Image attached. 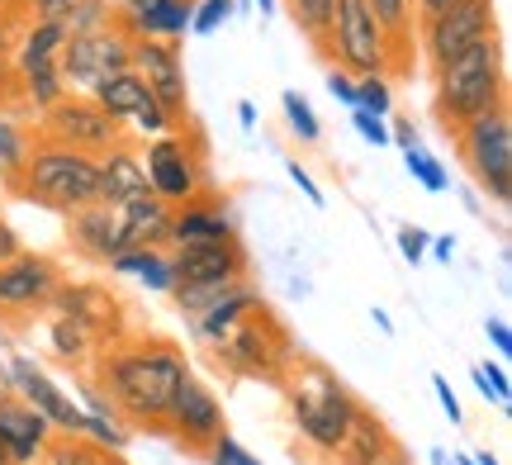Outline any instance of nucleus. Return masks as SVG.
I'll return each instance as SVG.
<instances>
[{
	"label": "nucleus",
	"mask_w": 512,
	"mask_h": 465,
	"mask_svg": "<svg viewBox=\"0 0 512 465\" xmlns=\"http://www.w3.org/2000/svg\"><path fill=\"white\" fill-rule=\"evenodd\" d=\"M185 375H190V361L162 337L114 347L100 356V390L114 404V413L128 418L133 428H162L166 409L176 399V385Z\"/></svg>",
	"instance_id": "nucleus-1"
},
{
	"label": "nucleus",
	"mask_w": 512,
	"mask_h": 465,
	"mask_svg": "<svg viewBox=\"0 0 512 465\" xmlns=\"http://www.w3.org/2000/svg\"><path fill=\"white\" fill-rule=\"evenodd\" d=\"M5 186L38 209L72 214V209H86L100 200V157L62 148V143H48V138H34L24 167Z\"/></svg>",
	"instance_id": "nucleus-2"
},
{
	"label": "nucleus",
	"mask_w": 512,
	"mask_h": 465,
	"mask_svg": "<svg viewBox=\"0 0 512 465\" xmlns=\"http://www.w3.org/2000/svg\"><path fill=\"white\" fill-rule=\"evenodd\" d=\"M437 81V119L446 133H456L460 124H470L479 114L508 105V72H503V43L484 38L475 48L456 53L451 62L432 67Z\"/></svg>",
	"instance_id": "nucleus-3"
},
{
	"label": "nucleus",
	"mask_w": 512,
	"mask_h": 465,
	"mask_svg": "<svg viewBox=\"0 0 512 465\" xmlns=\"http://www.w3.org/2000/svg\"><path fill=\"white\" fill-rule=\"evenodd\" d=\"M323 53L332 57V67H342L351 76H389L394 67H403L408 48L389 38V29L370 10V0H337Z\"/></svg>",
	"instance_id": "nucleus-4"
},
{
	"label": "nucleus",
	"mask_w": 512,
	"mask_h": 465,
	"mask_svg": "<svg viewBox=\"0 0 512 465\" xmlns=\"http://www.w3.org/2000/svg\"><path fill=\"white\" fill-rule=\"evenodd\" d=\"M290 413H294V428L304 432L313 447L337 456V447H342V437L351 432L361 404L351 399V390L332 371L304 366V371H294V380H290Z\"/></svg>",
	"instance_id": "nucleus-5"
},
{
	"label": "nucleus",
	"mask_w": 512,
	"mask_h": 465,
	"mask_svg": "<svg viewBox=\"0 0 512 465\" xmlns=\"http://www.w3.org/2000/svg\"><path fill=\"white\" fill-rule=\"evenodd\" d=\"M456 143H460V162L475 176V186L484 190L489 200L508 205L512 200V114H508V105H498V110L460 124Z\"/></svg>",
	"instance_id": "nucleus-6"
},
{
	"label": "nucleus",
	"mask_w": 512,
	"mask_h": 465,
	"mask_svg": "<svg viewBox=\"0 0 512 465\" xmlns=\"http://www.w3.org/2000/svg\"><path fill=\"white\" fill-rule=\"evenodd\" d=\"M143 171H147V190L166 200V205H185L204 195L209 186V171H204V148L200 138H185V133L166 129L157 133L143 152Z\"/></svg>",
	"instance_id": "nucleus-7"
},
{
	"label": "nucleus",
	"mask_w": 512,
	"mask_h": 465,
	"mask_svg": "<svg viewBox=\"0 0 512 465\" xmlns=\"http://www.w3.org/2000/svg\"><path fill=\"white\" fill-rule=\"evenodd\" d=\"M214 352H219V361L228 371L252 375V380H280V371L290 366V333H285L280 318L261 304L256 314H247L233 333L223 337Z\"/></svg>",
	"instance_id": "nucleus-8"
},
{
	"label": "nucleus",
	"mask_w": 512,
	"mask_h": 465,
	"mask_svg": "<svg viewBox=\"0 0 512 465\" xmlns=\"http://www.w3.org/2000/svg\"><path fill=\"white\" fill-rule=\"evenodd\" d=\"M38 138L48 143H62V148H76V152H91V157H105L110 148L124 143V124L110 119V114L95 105L91 95H62L53 100L48 110H38Z\"/></svg>",
	"instance_id": "nucleus-9"
},
{
	"label": "nucleus",
	"mask_w": 512,
	"mask_h": 465,
	"mask_svg": "<svg viewBox=\"0 0 512 465\" xmlns=\"http://www.w3.org/2000/svg\"><path fill=\"white\" fill-rule=\"evenodd\" d=\"M128 57H133V38L119 29V24H105V29H86V34H67L62 43V57H57V67H62V81H67V91H86L91 95L105 76L124 72Z\"/></svg>",
	"instance_id": "nucleus-10"
},
{
	"label": "nucleus",
	"mask_w": 512,
	"mask_h": 465,
	"mask_svg": "<svg viewBox=\"0 0 512 465\" xmlns=\"http://www.w3.org/2000/svg\"><path fill=\"white\" fill-rule=\"evenodd\" d=\"M418 29H422V53H427V62L441 67V62H451L456 53L475 48L484 38H498L494 0H456V5H446L437 15L418 19Z\"/></svg>",
	"instance_id": "nucleus-11"
},
{
	"label": "nucleus",
	"mask_w": 512,
	"mask_h": 465,
	"mask_svg": "<svg viewBox=\"0 0 512 465\" xmlns=\"http://www.w3.org/2000/svg\"><path fill=\"white\" fill-rule=\"evenodd\" d=\"M57 285H62V271H57L53 257L43 252H15L10 261H0V318H34V314H48L53 304Z\"/></svg>",
	"instance_id": "nucleus-12"
},
{
	"label": "nucleus",
	"mask_w": 512,
	"mask_h": 465,
	"mask_svg": "<svg viewBox=\"0 0 512 465\" xmlns=\"http://www.w3.org/2000/svg\"><path fill=\"white\" fill-rule=\"evenodd\" d=\"M91 100L105 114H110V119H119V124H133V129L143 133V138H157V133H166V129H181V124L166 114L162 100L147 91V81L133 72V67L105 76V81H100V86L91 91Z\"/></svg>",
	"instance_id": "nucleus-13"
},
{
	"label": "nucleus",
	"mask_w": 512,
	"mask_h": 465,
	"mask_svg": "<svg viewBox=\"0 0 512 465\" xmlns=\"http://www.w3.org/2000/svg\"><path fill=\"white\" fill-rule=\"evenodd\" d=\"M128 67L147 81V91L166 105V114L185 124L190 119V86H185V62H181V43L171 38H133V57Z\"/></svg>",
	"instance_id": "nucleus-14"
},
{
	"label": "nucleus",
	"mask_w": 512,
	"mask_h": 465,
	"mask_svg": "<svg viewBox=\"0 0 512 465\" xmlns=\"http://www.w3.org/2000/svg\"><path fill=\"white\" fill-rule=\"evenodd\" d=\"M162 428L171 432L176 442H185V447L204 451L223 432V404H219V394H214L200 380V375L190 371L181 385H176V399H171V409H166Z\"/></svg>",
	"instance_id": "nucleus-15"
},
{
	"label": "nucleus",
	"mask_w": 512,
	"mask_h": 465,
	"mask_svg": "<svg viewBox=\"0 0 512 465\" xmlns=\"http://www.w3.org/2000/svg\"><path fill=\"white\" fill-rule=\"evenodd\" d=\"M166 257H171L176 285H238V280H247V252L238 238L166 247Z\"/></svg>",
	"instance_id": "nucleus-16"
},
{
	"label": "nucleus",
	"mask_w": 512,
	"mask_h": 465,
	"mask_svg": "<svg viewBox=\"0 0 512 465\" xmlns=\"http://www.w3.org/2000/svg\"><path fill=\"white\" fill-rule=\"evenodd\" d=\"M5 366H10V380H15V399H24L29 409L43 413V418L53 423V432H81L86 428V409H81L72 394L43 371V366H38L34 356H10Z\"/></svg>",
	"instance_id": "nucleus-17"
},
{
	"label": "nucleus",
	"mask_w": 512,
	"mask_h": 465,
	"mask_svg": "<svg viewBox=\"0 0 512 465\" xmlns=\"http://www.w3.org/2000/svg\"><path fill=\"white\" fill-rule=\"evenodd\" d=\"M195 0H114V24L128 38H171L181 43L190 34Z\"/></svg>",
	"instance_id": "nucleus-18"
},
{
	"label": "nucleus",
	"mask_w": 512,
	"mask_h": 465,
	"mask_svg": "<svg viewBox=\"0 0 512 465\" xmlns=\"http://www.w3.org/2000/svg\"><path fill=\"white\" fill-rule=\"evenodd\" d=\"M67 242H72L81 257L110 261L114 252L128 247L124 209L105 205V200H95V205H86V209H72V214H67Z\"/></svg>",
	"instance_id": "nucleus-19"
},
{
	"label": "nucleus",
	"mask_w": 512,
	"mask_h": 465,
	"mask_svg": "<svg viewBox=\"0 0 512 465\" xmlns=\"http://www.w3.org/2000/svg\"><path fill=\"white\" fill-rule=\"evenodd\" d=\"M238 238V224L228 205H219L214 195H195L185 205H171V224H166V247H185V242H223Z\"/></svg>",
	"instance_id": "nucleus-20"
},
{
	"label": "nucleus",
	"mask_w": 512,
	"mask_h": 465,
	"mask_svg": "<svg viewBox=\"0 0 512 465\" xmlns=\"http://www.w3.org/2000/svg\"><path fill=\"white\" fill-rule=\"evenodd\" d=\"M53 442V423L24 399H5L0 404V447L15 465H38L43 447Z\"/></svg>",
	"instance_id": "nucleus-21"
},
{
	"label": "nucleus",
	"mask_w": 512,
	"mask_h": 465,
	"mask_svg": "<svg viewBox=\"0 0 512 465\" xmlns=\"http://www.w3.org/2000/svg\"><path fill=\"white\" fill-rule=\"evenodd\" d=\"M261 304H266V299H261V290H256V285H247V280H238V285H233V290H223V295L214 299L204 314L190 318V333L200 337L204 347H219L223 337L233 333L247 314H256Z\"/></svg>",
	"instance_id": "nucleus-22"
},
{
	"label": "nucleus",
	"mask_w": 512,
	"mask_h": 465,
	"mask_svg": "<svg viewBox=\"0 0 512 465\" xmlns=\"http://www.w3.org/2000/svg\"><path fill=\"white\" fill-rule=\"evenodd\" d=\"M138 195H147L143 152H133L128 143H119V148H110L100 157V200L124 209L128 200H138Z\"/></svg>",
	"instance_id": "nucleus-23"
},
{
	"label": "nucleus",
	"mask_w": 512,
	"mask_h": 465,
	"mask_svg": "<svg viewBox=\"0 0 512 465\" xmlns=\"http://www.w3.org/2000/svg\"><path fill=\"white\" fill-rule=\"evenodd\" d=\"M394 437H389V428H384L375 413H356V423H351V432L342 437V447H337V456L347 465H394Z\"/></svg>",
	"instance_id": "nucleus-24"
},
{
	"label": "nucleus",
	"mask_w": 512,
	"mask_h": 465,
	"mask_svg": "<svg viewBox=\"0 0 512 465\" xmlns=\"http://www.w3.org/2000/svg\"><path fill=\"white\" fill-rule=\"evenodd\" d=\"M48 309L81 318V323H86V328H91L100 342H105V333H110V323H114V295L95 290V285H67V280H62Z\"/></svg>",
	"instance_id": "nucleus-25"
},
{
	"label": "nucleus",
	"mask_w": 512,
	"mask_h": 465,
	"mask_svg": "<svg viewBox=\"0 0 512 465\" xmlns=\"http://www.w3.org/2000/svg\"><path fill=\"white\" fill-rule=\"evenodd\" d=\"M62 43H67V24L62 19H29V29L19 34V48H15V76L57 62Z\"/></svg>",
	"instance_id": "nucleus-26"
},
{
	"label": "nucleus",
	"mask_w": 512,
	"mask_h": 465,
	"mask_svg": "<svg viewBox=\"0 0 512 465\" xmlns=\"http://www.w3.org/2000/svg\"><path fill=\"white\" fill-rule=\"evenodd\" d=\"M110 271L114 276L143 280L147 290H157V295H171V285H176L166 247H124V252H114L110 257Z\"/></svg>",
	"instance_id": "nucleus-27"
},
{
	"label": "nucleus",
	"mask_w": 512,
	"mask_h": 465,
	"mask_svg": "<svg viewBox=\"0 0 512 465\" xmlns=\"http://www.w3.org/2000/svg\"><path fill=\"white\" fill-rule=\"evenodd\" d=\"M166 224H171V205H166V200H157L152 190L124 205L128 247H166Z\"/></svg>",
	"instance_id": "nucleus-28"
},
{
	"label": "nucleus",
	"mask_w": 512,
	"mask_h": 465,
	"mask_svg": "<svg viewBox=\"0 0 512 465\" xmlns=\"http://www.w3.org/2000/svg\"><path fill=\"white\" fill-rule=\"evenodd\" d=\"M38 465H114V451L95 447L81 432H53V442L43 447Z\"/></svg>",
	"instance_id": "nucleus-29"
},
{
	"label": "nucleus",
	"mask_w": 512,
	"mask_h": 465,
	"mask_svg": "<svg viewBox=\"0 0 512 465\" xmlns=\"http://www.w3.org/2000/svg\"><path fill=\"white\" fill-rule=\"evenodd\" d=\"M48 337H53V352L62 356V361H76V366H81V361L91 356V347L100 342V337H95L81 318L57 314V309H53V323H48Z\"/></svg>",
	"instance_id": "nucleus-30"
},
{
	"label": "nucleus",
	"mask_w": 512,
	"mask_h": 465,
	"mask_svg": "<svg viewBox=\"0 0 512 465\" xmlns=\"http://www.w3.org/2000/svg\"><path fill=\"white\" fill-rule=\"evenodd\" d=\"M29 148H34V138H29V129L19 124L15 114L0 105V176L10 181L19 167H24V157H29Z\"/></svg>",
	"instance_id": "nucleus-31"
},
{
	"label": "nucleus",
	"mask_w": 512,
	"mask_h": 465,
	"mask_svg": "<svg viewBox=\"0 0 512 465\" xmlns=\"http://www.w3.org/2000/svg\"><path fill=\"white\" fill-rule=\"evenodd\" d=\"M403 152V167H408V176L418 181L427 195H441V190H451V176H446V167H441V157H432V152L422 148V143H413V148H399Z\"/></svg>",
	"instance_id": "nucleus-32"
},
{
	"label": "nucleus",
	"mask_w": 512,
	"mask_h": 465,
	"mask_svg": "<svg viewBox=\"0 0 512 465\" xmlns=\"http://www.w3.org/2000/svg\"><path fill=\"white\" fill-rule=\"evenodd\" d=\"M290 5V19L299 24V34L313 38V48H323L328 38V19H332V5L337 0H285Z\"/></svg>",
	"instance_id": "nucleus-33"
},
{
	"label": "nucleus",
	"mask_w": 512,
	"mask_h": 465,
	"mask_svg": "<svg viewBox=\"0 0 512 465\" xmlns=\"http://www.w3.org/2000/svg\"><path fill=\"white\" fill-rule=\"evenodd\" d=\"M280 110H285V124H290V133L299 138V143H318V138H323L318 114H313V105L299 91H285V95H280Z\"/></svg>",
	"instance_id": "nucleus-34"
},
{
	"label": "nucleus",
	"mask_w": 512,
	"mask_h": 465,
	"mask_svg": "<svg viewBox=\"0 0 512 465\" xmlns=\"http://www.w3.org/2000/svg\"><path fill=\"white\" fill-rule=\"evenodd\" d=\"M370 10H375V19L389 29V38H394L399 48H408V34H413V0H370Z\"/></svg>",
	"instance_id": "nucleus-35"
},
{
	"label": "nucleus",
	"mask_w": 512,
	"mask_h": 465,
	"mask_svg": "<svg viewBox=\"0 0 512 465\" xmlns=\"http://www.w3.org/2000/svg\"><path fill=\"white\" fill-rule=\"evenodd\" d=\"M356 110L380 114V119L394 114V86H389V76H361L356 81Z\"/></svg>",
	"instance_id": "nucleus-36"
},
{
	"label": "nucleus",
	"mask_w": 512,
	"mask_h": 465,
	"mask_svg": "<svg viewBox=\"0 0 512 465\" xmlns=\"http://www.w3.org/2000/svg\"><path fill=\"white\" fill-rule=\"evenodd\" d=\"M67 34H86V29H105L114 24V5L110 0H76L72 10H67Z\"/></svg>",
	"instance_id": "nucleus-37"
},
{
	"label": "nucleus",
	"mask_w": 512,
	"mask_h": 465,
	"mask_svg": "<svg viewBox=\"0 0 512 465\" xmlns=\"http://www.w3.org/2000/svg\"><path fill=\"white\" fill-rule=\"evenodd\" d=\"M475 385L489 404L512 409V380H508V371H503V361H484V366H475Z\"/></svg>",
	"instance_id": "nucleus-38"
},
{
	"label": "nucleus",
	"mask_w": 512,
	"mask_h": 465,
	"mask_svg": "<svg viewBox=\"0 0 512 465\" xmlns=\"http://www.w3.org/2000/svg\"><path fill=\"white\" fill-rule=\"evenodd\" d=\"M238 15V5L233 0H195V15H190V34H200V38H209V34H219L228 19Z\"/></svg>",
	"instance_id": "nucleus-39"
},
{
	"label": "nucleus",
	"mask_w": 512,
	"mask_h": 465,
	"mask_svg": "<svg viewBox=\"0 0 512 465\" xmlns=\"http://www.w3.org/2000/svg\"><path fill=\"white\" fill-rule=\"evenodd\" d=\"M204 451H209V461H214V465H261V461L252 456V451L242 447L238 437H228V428H223L219 437H214V442H209Z\"/></svg>",
	"instance_id": "nucleus-40"
},
{
	"label": "nucleus",
	"mask_w": 512,
	"mask_h": 465,
	"mask_svg": "<svg viewBox=\"0 0 512 465\" xmlns=\"http://www.w3.org/2000/svg\"><path fill=\"white\" fill-rule=\"evenodd\" d=\"M351 129L366 138L370 148H389V124H384L380 114H366V110H351Z\"/></svg>",
	"instance_id": "nucleus-41"
},
{
	"label": "nucleus",
	"mask_w": 512,
	"mask_h": 465,
	"mask_svg": "<svg viewBox=\"0 0 512 465\" xmlns=\"http://www.w3.org/2000/svg\"><path fill=\"white\" fill-rule=\"evenodd\" d=\"M285 171H290V181L299 186V195H304V200H309L313 209H323V205H328V195H323V186H318V181H313V176H309L304 167H299V162H285Z\"/></svg>",
	"instance_id": "nucleus-42"
},
{
	"label": "nucleus",
	"mask_w": 512,
	"mask_h": 465,
	"mask_svg": "<svg viewBox=\"0 0 512 465\" xmlns=\"http://www.w3.org/2000/svg\"><path fill=\"white\" fill-rule=\"evenodd\" d=\"M323 81H328V95H332V100H342L347 110H356V76L342 72V67H332Z\"/></svg>",
	"instance_id": "nucleus-43"
},
{
	"label": "nucleus",
	"mask_w": 512,
	"mask_h": 465,
	"mask_svg": "<svg viewBox=\"0 0 512 465\" xmlns=\"http://www.w3.org/2000/svg\"><path fill=\"white\" fill-rule=\"evenodd\" d=\"M399 252H403V261L408 266H418V261H427V233L422 228H399Z\"/></svg>",
	"instance_id": "nucleus-44"
},
{
	"label": "nucleus",
	"mask_w": 512,
	"mask_h": 465,
	"mask_svg": "<svg viewBox=\"0 0 512 465\" xmlns=\"http://www.w3.org/2000/svg\"><path fill=\"white\" fill-rule=\"evenodd\" d=\"M432 390H437L446 418H451V423H465V409H460V399H456V390H451V380H446V375H432Z\"/></svg>",
	"instance_id": "nucleus-45"
},
{
	"label": "nucleus",
	"mask_w": 512,
	"mask_h": 465,
	"mask_svg": "<svg viewBox=\"0 0 512 465\" xmlns=\"http://www.w3.org/2000/svg\"><path fill=\"white\" fill-rule=\"evenodd\" d=\"M76 0H24V10L34 19H67V10H72Z\"/></svg>",
	"instance_id": "nucleus-46"
},
{
	"label": "nucleus",
	"mask_w": 512,
	"mask_h": 465,
	"mask_svg": "<svg viewBox=\"0 0 512 465\" xmlns=\"http://www.w3.org/2000/svg\"><path fill=\"white\" fill-rule=\"evenodd\" d=\"M484 333H489V342L498 347V356H512V328H508V318H489V323H484Z\"/></svg>",
	"instance_id": "nucleus-47"
},
{
	"label": "nucleus",
	"mask_w": 512,
	"mask_h": 465,
	"mask_svg": "<svg viewBox=\"0 0 512 465\" xmlns=\"http://www.w3.org/2000/svg\"><path fill=\"white\" fill-rule=\"evenodd\" d=\"M389 143H394V148H413V143H418V129H413L408 119H394V124H389Z\"/></svg>",
	"instance_id": "nucleus-48"
},
{
	"label": "nucleus",
	"mask_w": 512,
	"mask_h": 465,
	"mask_svg": "<svg viewBox=\"0 0 512 465\" xmlns=\"http://www.w3.org/2000/svg\"><path fill=\"white\" fill-rule=\"evenodd\" d=\"M15 252H24V242H19V233L5 219H0V261H10Z\"/></svg>",
	"instance_id": "nucleus-49"
},
{
	"label": "nucleus",
	"mask_w": 512,
	"mask_h": 465,
	"mask_svg": "<svg viewBox=\"0 0 512 465\" xmlns=\"http://www.w3.org/2000/svg\"><path fill=\"white\" fill-rule=\"evenodd\" d=\"M427 257H432V261H451V257H456V238H427Z\"/></svg>",
	"instance_id": "nucleus-50"
},
{
	"label": "nucleus",
	"mask_w": 512,
	"mask_h": 465,
	"mask_svg": "<svg viewBox=\"0 0 512 465\" xmlns=\"http://www.w3.org/2000/svg\"><path fill=\"white\" fill-rule=\"evenodd\" d=\"M446 5H456V0H413V19L437 15V10H446Z\"/></svg>",
	"instance_id": "nucleus-51"
},
{
	"label": "nucleus",
	"mask_w": 512,
	"mask_h": 465,
	"mask_svg": "<svg viewBox=\"0 0 512 465\" xmlns=\"http://www.w3.org/2000/svg\"><path fill=\"white\" fill-rule=\"evenodd\" d=\"M238 124L242 129H256V105L252 100H238Z\"/></svg>",
	"instance_id": "nucleus-52"
},
{
	"label": "nucleus",
	"mask_w": 512,
	"mask_h": 465,
	"mask_svg": "<svg viewBox=\"0 0 512 465\" xmlns=\"http://www.w3.org/2000/svg\"><path fill=\"white\" fill-rule=\"evenodd\" d=\"M5 399H15V380H10V366L0 361V404H5Z\"/></svg>",
	"instance_id": "nucleus-53"
},
{
	"label": "nucleus",
	"mask_w": 512,
	"mask_h": 465,
	"mask_svg": "<svg viewBox=\"0 0 512 465\" xmlns=\"http://www.w3.org/2000/svg\"><path fill=\"white\" fill-rule=\"evenodd\" d=\"M370 318H375V328H380V333H394V318L384 314V309H370Z\"/></svg>",
	"instance_id": "nucleus-54"
},
{
	"label": "nucleus",
	"mask_w": 512,
	"mask_h": 465,
	"mask_svg": "<svg viewBox=\"0 0 512 465\" xmlns=\"http://www.w3.org/2000/svg\"><path fill=\"white\" fill-rule=\"evenodd\" d=\"M15 91V72H5V62H0V95Z\"/></svg>",
	"instance_id": "nucleus-55"
},
{
	"label": "nucleus",
	"mask_w": 512,
	"mask_h": 465,
	"mask_svg": "<svg viewBox=\"0 0 512 465\" xmlns=\"http://www.w3.org/2000/svg\"><path fill=\"white\" fill-rule=\"evenodd\" d=\"M427 465H456V461H451L441 447H432V451H427Z\"/></svg>",
	"instance_id": "nucleus-56"
},
{
	"label": "nucleus",
	"mask_w": 512,
	"mask_h": 465,
	"mask_svg": "<svg viewBox=\"0 0 512 465\" xmlns=\"http://www.w3.org/2000/svg\"><path fill=\"white\" fill-rule=\"evenodd\" d=\"M256 10H261V15H275V0H256Z\"/></svg>",
	"instance_id": "nucleus-57"
},
{
	"label": "nucleus",
	"mask_w": 512,
	"mask_h": 465,
	"mask_svg": "<svg viewBox=\"0 0 512 465\" xmlns=\"http://www.w3.org/2000/svg\"><path fill=\"white\" fill-rule=\"evenodd\" d=\"M475 465H503V461H494L489 451H479V456H475Z\"/></svg>",
	"instance_id": "nucleus-58"
},
{
	"label": "nucleus",
	"mask_w": 512,
	"mask_h": 465,
	"mask_svg": "<svg viewBox=\"0 0 512 465\" xmlns=\"http://www.w3.org/2000/svg\"><path fill=\"white\" fill-rule=\"evenodd\" d=\"M456 465H475V456H456Z\"/></svg>",
	"instance_id": "nucleus-59"
},
{
	"label": "nucleus",
	"mask_w": 512,
	"mask_h": 465,
	"mask_svg": "<svg viewBox=\"0 0 512 465\" xmlns=\"http://www.w3.org/2000/svg\"><path fill=\"white\" fill-rule=\"evenodd\" d=\"M0 465H15V461H10V456H5V447H0Z\"/></svg>",
	"instance_id": "nucleus-60"
}]
</instances>
